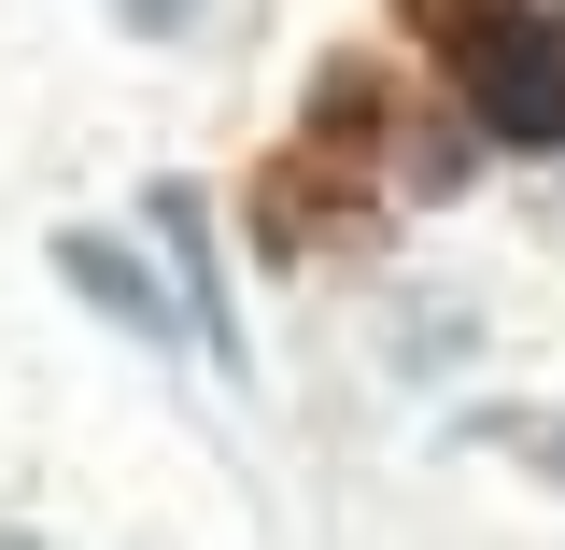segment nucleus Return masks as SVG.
<instances>
[{
    "instance_id": "obj_2",
    "label": "nucleus",
    "mask_w": 565,
    "mask_h": 550,
    "mask_svg": "<svg viewBox=\"0 0 565 550\" xmlns=\"http://www.w3.org/2000/svg\"><path fill=\"white\" fill-rule=\"evenodd\" d=\"M141 226H156V255H170V282H184V325H199L212 381H255V339H241V296H226V255H212V212L184 170H156L141 184Z\"/></svg>"
},
{
    "instance_id": "obj_5",
    "label": "nucleus",
    "mask_w": 565,
    "mask_h": 550,
    "mask_svg": "<svg viewBox=\"0 0 565 550\" xmlns=\"http://www.w3.org/2000/svg\"><path fill=\"white\" fill-rule=\"evenodd\" d=\"M114 29H128V43H199L212 0H114Z\"/></svg>"
},
{
    "instance_id": "obj_6",
    "label": "nucleus",
    "mask_w": 565,
    "mask_h": 550,
    "mask_svg": "<svg viewBox=\"0 0 565 550\" xmlns=\"http://www.w3.org/2000/svg\"><path fill=\"white\" fill-rule=\"evenodd\" d=\"M494 438H509L523 466H552V481H565V423H494Z\"/></svg>"
},
{
    "instance_id": "obj_4",
    "label": "nucleus",
    "mask_w": 565,
    "mask_h": 550,
    "mask_svg": "<svg viewBox=\"0 0 565 550\" xmlns=\"http://www.w3.org/2000/svg\"><path fill=\"white\" fill-rule=\"evenodd\" d=\"M382 128V71L367 57H326V85H311V141H367Z\"/></svg>"
},
{
    "instance_id": "obj_3",
    "label": "nucleus",
    "mask_w": 565,
    "mask_h": 550,
    "mask_svg": "<svg viewBox=\"0 0 565 550\" xmlns=\"http://www.w3.org/2000/svg\"><path fill=\"white\" fill-rule=\"evenodd\" d=\"M57 282L99 311V325H128L141 353H184V339H199V325H184V282L156 269L141 240H114V226H57Z\"/></svg>"
},
{
    "instance_id": "obj_1",
    "label": "nucleus",
    "mask_w": 565,
    "mask_h": 550,
    "mask_svg": "<svg viewBox=\"0 0 565 550\" xmlns=\"http://www.w3.org/2000/svg\"><path fill=\"white\" fill-rule=\"evenodd\" d=\"M438 57H452V99L481 141L565 155V0H481Z\"/></svg>"
}]
</instances>
